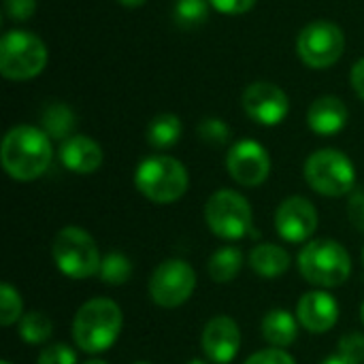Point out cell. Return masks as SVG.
I'll use <instances>...</instances> for the list:
<instances>
[{"instance_id": "4fadbf2b", "label": "cell", "mask_w": 364, "mask_h": 364, "mask_svg": "<svg viewBox=\"0 0 364 364\" xmlns=\"http://www.w3.org/2000/svg\"><path fill=\"white\" fill-rule=\"evenodd\" d=\"M275 230L286 243H307L318 230V211L305 196L286 198L275 211Z\"/></svg>"}, {"instance_id": "83f0119b", "label": "cell", "mask_w": 364, "mask_h": 364, "mask_svg": "<svg viewBox=\"0 0 364 364\" xmlns=\"http://www.w3.org/2000/svg\"><path fill=\"white\" fill-rule=\"evenodd\" d=\"M38 364H77V354L66 343H51L41 350Z\"/></svg>"}, {"instance_id": "5b68a950", "label": "cell", "mask_w": 364, "mask_h": 364, "mask_svg": "<svg viewBox=\"0 0 364 364\" xmlns=\"http://www.w3.org/2000/svg\"><path fill=\"white\" fill-rule=\"evenodd\" d=\"M51 258L58 271L70 279L98 275L102 258L94 237L79 226H64L51 241Z\"/></svg>"}, {"instance_id": "836d02e7", "label": "cell", "mask_w": 364, "mask_h": 364, "mask_svg": "<svg viewBox=\"0 0 364 364\" xmlns=\"http://www.w3.org/2000/svg\"><path fill=\"white\" fill-rule=\"evenodd\" d=\"M350 81H352V87L354 92L364 100V58H360L354 66H352V73H350Z\"/></svg>"}, {"instance_id": "ba28073f", "label": "cell", "mask_w": 364, "mask_h": 364, "mask_svg": "<svg viewBox=\"0 0 364 364\" xmlns=\"http://www.w3.org/2000/svg\"><path fill=\"white\" fill-rule=\"evenodd\" d=\"M205 222L215 237L226 241H239L252 235V205L243 194L235 190H218L205 203Z\"/></svg>"}, {"instance_id": "8992f818", "label": "cell", "mask_w": 364, "mask_h": 364, "mask_svg": "<svg viewBox=\"0 0 364 364\" xmlns=\"http://www.w3.org/2000/svg\"><path fill=\"white\" fill-rule=\"evenodd\" d=\"M47 66L45 43L28 30H9L0 38V73L9 81H28Z\"/></svg>"}, {"instance_id": "d590c367", "label": "cell", "mask_w": 364, "mask_h": 364, "mask_svg": "<svg viewBox=\"0 0 364 364\" xmlns=\"http://www.w3.org/2000/svg\"><path fill=\"white\" fill-rule=\"evenodd\" d=\"M119 4H124V6H130V9H134V6H141V4H145L147 0H117Z\"/></svg>"}, {"instance_id": "f35d334b", "label": "cell", "mask_w": 364, "mask_h": 364, "mask_svg": "<svg viewBox=\"0 0 364 364\" xmlns=\"http://www.w3.org/2000/svg\"><path fill=\"white\" fill-rule=\"evenodd\" d=\"M360 320H363V324H364V303H363V307H360Z\"/></svg>"}, {"instance_id": "2e32d148", "label": "cell", "mask_w": 364, "mask_h": 364, "mask_svg": "<svg viewBox=\"0 0 364 364\" xmlns=\"http://www.w3.org/2000/svg\"><path fill=\"white\" fill-rule=\"evenodd\" d=\"M60 160L64 168H68L70 173L92 175L102 166L105 154H102V147L94 139L85 134H73L70 139L62 141Z\"/></svg>"}, {"instance_id": "7a4b0ae2", "label": "cell", "mask_w": 364, "mask_h": 364, "mask_svg": "<svg viewBox=\"0 0 364 364\" xmlns=\"http://www.w3.org/2000/svg\"><path fill=\"white\" fill-rule=\"evenodd\" d=\"M124 314L111 299L85 301L73 320V339L85 354H102L115 346L122 335Z\"/></svg>"}, {"instance_id": "1f68e13d", "label": "cell", "mask_w": 364, "mask_h": 364, "mask_svg": "<svg viewBox=\"0 0 364 364\" xmlns=\"http://www.w3.org/2000/svg\"><path fill=\"white\" fill-rule=\"evenodd\" d=\"M348 218H350V224L358 230L364 232V192H352L350 200H348Z\"/></svg>"}, {"instance_id": "4dcf8cb0", "label": "cell", "mask_w": 364, "mask_h": 364, "mask_svg": "<svg viewBox=\"0 0 364 364\" xmlns=\"http://www.w3.org/2000/svg\"><path fill=\"white\" fill-rule=\"evenodd\" d=\"M36 11V0H4V15L13 21H28Z\"/></svg>"}, {"instance_id": "f546056e", "label": "cell", "mask_w": 364, "mask_h": 364, "mask_svg": "<svg viewBox=\"0 0 364 364\" xmlns=\"http://www.w3.org/2000/svg\"><path fill=\"white\" fill-rule=\"evenodd\" d=\"M243 364H296V360L279 348H267L256 354H252Z\"/></svg>"}, {"instance_id": "f1b7e54d", "label": "cell", "mask_w": 364, "mask_h": 364, "mask_svg": "<svg viewBox=\"0 0 364 364\" xmlns=\"http://www.w3.org/2000/svg\"><path fill=\"white\" fill-rule=\"evenodd\" d=\"M341 356L354 360V363H363L364 360V335L363 333H350L346 337L339 339V352Z\"/></svg>"}, {"instance_id": "44dd1931", "label": "cell", "mask_w": 364, "mask_h": 364, "mask_svg": "<svg viewBox=\"0 0 364 364\" xmlns=\"http://www.w3.org/2000/svg\"><path fill=\"white\" fill-rule=\"evenodd\" d=\"M243 269V254L239 247L226 245L211 254L207 273L215 284H230Z\"/></svg>"}, {"instance_id": "8d00e7d4", "label": "cell", "mask_w": 364, "mask_h": 364, "mask_svg": "<svg viewBox=\"0 0 364 364\" xmlns=\"http://www.w3.org/2000/svg\"><path fill=\"white\" fill-rule=\"evenodd\" d=\"M83 364H109V363H105V360H98V358H92V360H87V363H83Z\"/></svg>"}, {"instance_id": "5bb4252c", "label": "cell", "mask_w": 364, "mask_h": 364, "mask_svg": "<svg viewBox=\"0 0 364 364\" xmlns=\"http://www.w3.org/2000/svg\"><path fill=\"white\" fill-rule=\"evenodd\" d=\"M200 350L213 364H230L241 350L239 324L228 316L211 318L200 335Z\"/></svg>"}, {"instance_id": "52a82bcc", "label": "cell", "mask_w": 364, "mask_h": 364, "mask_svg": "<svg viewBox=\"0 0 364 364\" xmlns=\"http://www.w3.org/2000/svg\"><path fill=\"white\" fill-rule=\"evenodd\" d=\"M309 188L322 196L339 198L354 192L356 168L352 160L339 149H318L314 151L303 168Z\"/></svg>"}, {"instance_id": "8fae6325", "label": "cell", "mask_w": 364, "mask_h": 364, "mask_svg": "<svg viewBox=\"0 0 364 364\" xmlns=\"http://www.w3.org/2000/svg\"><path fill=\"white\" fill-rule=\"evenodd\" d=\"M226 168L230 177L243 188L262 186L271 175V156L254 139L235 143L226 156Z\"/></svg>"}, {"instance_id": "ac0fdd59", "label": "cell", "mask_w": 364, "mask_h": 364, "mask_svg": "<svg viewBox=\"0 0 364 364\" xmlns=\"http://www.w3.org/2000/svg\"><path fill=\"white\" fill-rule=\"evenodd\" d=\"M247 262L256 275L264 279H275V277H282L290 269V254L282 245L260 243L250 252Z\"/></svg>"}, {"instance_id": "4316f807", "label": "cell", "mask_w": 364, "mask_h": 364, "mask_svg": "<svg viewBox=\"0 0 364 364\" xmlns=\"http://www.w3.org/2000/svg\"><path fill=\"white\" fill-rule=\"evenodd\" d=\"M200 141H205L207 145H213V147H222L230 141V128L226 122L218 119V117H207L198 124L196 128Z\"/></svg>"}, {"instance_id": "b9f144b4", "label": "cell", "mask_w": 364, "mask_h": 364, "mask_svg": "<svg viewBox=\"0 0 364 364\" xmlns=\"http://www.w3.org/2000/svg\"><path fill=\"white\" fill-rule=\"evenodd\" d=\"M363 264H364V250H363Z\"/></svg>"}, {"instance_id": "74e56055", "label": "cell", "mask_w": 364, "mask_h": 364, "mask_svg": "<svg viewBox=\"0 0 364 364\" xmlns=\"http://www.w3.org/2000/svg\"><path fill=\"white\" fill-rule=\"evenodd\" d=\"M188 364H207L205 360H200V358H194V360H190Z\"/></svg>"}, {"instance_id": "d6a6232c", "label": "cell", "mask_w": 364, "mask_h": 364, "mask_svg": "<svg viewBox=\"0 0 364 364\" xmlns=\"http://www.w3.org/2000/svg\"><path fill=\"white\" fill-rule=\"evenodd\" d=\"M211 6L224 15H243V13H250L258 0H209Z\"/></svg>"}, {"instance_id": "ab89813d", "label": "cell", "mask_w": 364, "mask_h": 364, "mask_svg": "<svg viewBox=\"0 0 364 364\" xmlns=\"http://www.w3.org/2000/svg\"><path fill=\"white\" fill-rule=\"evenodd\" d=\"M0 364H11V363H9V360H2V363H0Z\"/></svg>"}, {"instance_id": "7c38bea8", "label": "cell", "mask_w": 364, "mask_h": 364, "mask_svg": "<svg viewBox=\"0 0 364 364\" xmlns=\"http://www.w3.org/2000/svg\"><path fill=\"white\" fill-rule=\"evenodd\" d=\"M241 105L250 119L260 126H277L286 119L290 111L288 94L271 81L250 83L241 96Z\"/></svg>"}, {"instance_id": "484cf974", "label": "cell", "mask_w": 364, "mask_h": 364, "mask_svg": "<svg viewBox=\"0 0 364 364\" xmlns=\"http://www.w3.org/2000/svg\"><path fill=\"white\" fill-rule=\"evenodd\" d=\"M23 318V303H21V294L11 286V284H2L0 286V324L2 326H13L15 322H19Z\"/></svg>"}, {"instance_id": "7402d4cb", "label": "cell", "mask_w": 364, "mask_h": 364, "mask_svg": "<svg viewBox=\"0 0 364 364\" xmlns=\"http://www.w3.org/2000/svg\"><path fill=\"white\" fill-rule=\"evenodd\" d=\"M181 119L175 113H160L147 126V143L156 149H168L181 139Z\"/></svg>"}, {"instance_id": "e0dca14e", "label": "cell", "mask_w": 364, "mask_h": 364, "mask_svg": "<svg viewBox=\"0 0 364 364\" xmlns=\"http://www.w3.org/2000/svg\"><path fill=\"white\" fill-rule=\"evenodd\" d=\"M348 124V107L337 96H320L307 111V126L320 136H335Z\"/></svg>"}, {"instance_id": "d4e9b609", "label": "cell", "mask_w": 364, "mask_h": 364, "mask_svg": "<svg viewBox=\"0 0 364 364\" xmlns=\"http://www.w3.org/2000/svg\"><path fill=\"white\" fill-rule=\"evenodd\" d=\"M209 4H211L209 0H177L173 9L177 26L186 30L198 28L209 17Z\"/></svg>"}, {"instance_id": "d6986e66", "label": "cell", "mask_w": 364, "mask_h": 364, "mask_svg": "<svg viewBox=\"0 0 364 364\" xmlns=\"http://www.w3.org/2000/svg\"><path fill=\"white\" fill-rule=\"evenodd\" d=\"M262 337L271 348H288L299 337V318L286 309H271L262 318Z\"/></svg>"}, {"instance_id": "6da1fadb", "label": "cell", "mask_w": 364, "mask_h": 364, "mask_svg": "<svg viewBox=\"0 0 364 364\" xmlns=\"http://www.w3.org/2000/svg\"><path fill=\"white\" fill-rule=\"evenodd\" d=\"M53 158L51 139L43 128L15 126L11 128L0 147V160L6 175L15 181H34L49 168Z\"/></svg>"}, {"instance_id": "9c48e42d", "label": "cell", "mask_w": 364, "mask_h": 364, "mask_svg": "<svg viewBox=\"0 0 364 364\" xmlns=\"http://www.w3.org/2000/svg\"><path fill=\"white\" fill-rule=\"evenodd\" d=\"M296 51L303 64L309 68H331L346 51V34L333 21H311L301 30L296 38Z\"/></svg>"}, {"instance_id": "603a6c76", "label": "cell", "mask_w": 364, "mask_h": 364, "mask_svg": "<svg viewBox=\"0 0 364 364\" xmlns=\"http://www.w3.org/2000/svg\"><path fill=\"white\" fill-rule=\"evenodd\" d=\"M51 335H53V322L43 311H28L19 320V337L28 346L47 343Z\"/></svg>"}, {"instance_id": "30bf717a", "label": "cell", "mask_w": 364, "mask_h": 364, "mask_svg": "<svg viewBox=\"0 0 364 364\" xmlns=\"http://www.w3.org/2000/svg\"><path fill=\"white\" fill-rule=\"evenodd\" d=\"M194 288H196V273L186 260L179 258H168L160 262L147 282L149 299L164 309H175L188 303L190 296L194 294Z\"/></svg>"}, {"instance_id": "ffe728a7", "label": "cell", "mask_w": 364, "mask_h": 364, "mask_svg": "<svg viewBox=\"0 0 364 364\" xmlns=\"http://www.w3.org/2000/svg\"><path fill=\"white\" fill-rule=\"evenodd\" d=\"M41 124L43 130L47 132L49 139H58V141H66L73 136V130L77 126V117L73 113V109L64 102H49L41 115Z\"/></svg>"}, {"instance_id": "cb8c5ba5", "label": "cell", "mask_w": 364, "mask_h": 364, "mask_svg": "<svg viewBox=\"0 0 364 364\" xmlns=\"http://www.w3.org/2000/svg\"><path fill=\"white\" fill-rule=\"evenodd\" d=\"M98 277L107 286H124L132 277V262L122 252H111L102 258Z\"/></svg>"}, {"instance_id": "60d3db41", "label": "cell", "mask_w": 364, "mask_h": 364, "mask_svg": "<svg viewBox=\"0 0 364 364\" xmlns=\"http://www.w3.org/2000/svg\"><path fill=\"white\" fill-rule=\"evenodd\" d=\"M132 364H151V363H132Z\"/></svg>"}, {"instance_id": "277c9868", "label": "cell", "mask_w": 364, "mask_h": 364, "mask_svg": "<svg viewBox=\"0 0 364 364\" xmlns=\"http://www.w3.org/2000/svg\"><path fill=\"white\" fill-rule=\"evenodd\" d=\"M136 190L151 203L168 205L179 200L190 188L188 168L171 156H149L134 171Z\"/></svg>"}, {"instance_id": "e575fe53", "label": "cell", "mask_w": 364, "mask_h": 364, "mask_svg": "<svg viewBox=\"0 0 364 364\" xmlns=\"http://www.w3.org/2000/svg\"><path fill=\"white\" fill-rule=\"evenodd\" d=\"M322 364H360V363H354V360H350V358H346V356H341V354H335V356H331L328 360H324Z\"/></svg>"}, {"instance_id": "9a60e30c", "label": "cell", "mask_w": 364, "mask_h": 364, "mask_svg": "<svg viewBox=\"0 0 364 364\" xmlns=\"http://www.w3.org/2000/svg\"><path fill=\"white\" fill-rule=\"evenodd\" d=\"M296 318L311 335H324L335 328L339 320V303L326 290H314L301 296L296 305Z\"/></svg>"}, {"instance_id": "3957f363", "label": "cell", "mask_w": 364, "mask_h": 364, "mask_svg": "<svg viewBox=\"0 0 364 364\" xmlns=\"http://www.w3.org/2000/svg\"><path fill=\"white\" fill-rule=\"evenodd\" d=\"M299 271L320 290L343 286L352 275V256L335 239H314L299 254Z\"/></svg>"}]
</instances>
